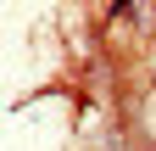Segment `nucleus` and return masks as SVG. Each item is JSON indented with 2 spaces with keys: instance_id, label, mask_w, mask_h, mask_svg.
<instances>
[{
  "instance_id": "1",
  "label": "nucleus",
  "mask_w": 156,
  "mask_h": 151,
  "mask_svg": "<svg viewBox=\"0 0 156 151\" xmlns=\"http://www.w3.org/2000/svg\"><path fill=\"white\" fill-rule=\"evenodd\" d=\"M145 129H151V134H156V95L145 101Z\"/></svg>"
}]
</instances>
